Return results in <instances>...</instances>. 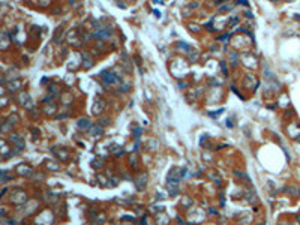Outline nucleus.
<instances>
[{
	"label": "nucleus",
	"mask_w": 300,
	"mask_h": 225,
	"mask_svg": "<svg viewBox=\"0 0 300 225\" xmlns=\"http://www.w3.org/2000/svg\"><path fill=\"white\" fill-rule=\"evenodd\" d=\"M11 201L14 204H24L26 201H27V195H26V192L21 191V189H15L14 192H12Z\"/></svg>",
	"instance_id": "f257e3e1"
},
{
	"label": "nucleus",
	"mask_w": 300,
	"mask_h": 225,
	"mask_svg": "<svg viewBox=\"0 0 300 225\" xmlns=\"http://www.w3.org/2000/svg\"><path fill=\"white\" fill-rule=\"evenodd\" d=\"M101 77H102V80L105 81L107 84H114L116 81H119V80H120V77H119V75H116L113 71H104V72L101 74Z\"/></svg>",
	"instance_id": "f03ea898"
},
{
	"label": "nucleus",
	"mask_w": 300,
	"mask_h": 225,
	"mask_svg": "<svg viewBox=\"0 0 300 225\" xmlns=\"http://www.w3.org/2000/svg\"><path fill=\"white\" fill-rule=\"evenodd\" d=\"M17 173L20 174V176H32V173H33V168L32 167H29V165H24V164H21V165H18L17 167Z\"/></svg>",
	"instance_id": "7ed1b4c3"
},
{
	"label": "nucleus",
	"mask_w": 300,
	"mask_h": 225,
	"mask_svg": "<svg viewBox=\"0 0 300 225\" xmlns=\"http://www.w3.org/2000/svg\"><path fill=\"white\" fill-rule=\"evenodd\" d=\"M77 126H78V129H80V131H84V132H87V131L92 129V123H90L89 119H80V120L77 122Z\"/></svg>",
	"instance_id": "20e7f679"
},
{
	"label": "nucleus",
	"mask_w": 300,
	"mask_h": 225,
	"mask_svg": "<svg viewBox=\"0 0 300 225\" xmlns=\"http://www.w3.org/2000/svg\"><path fill=\"white\" fill-rule=\"evenodd\" d=\"M9 140H11L12 144H15V146H17V150H18V152L24 149V140H23L20 135H15V134H14V135H11V137H9Z\"/></svg>",
	"instance_id": "39448f33"
},
{
	"label": "nucleus",
	"mask_w": 300,
	"mask_h": 225,
	"mask_svg": "<svg viewBox=\"0 0 300 225\" xmlns=\"http://www.w3.org/2000/svg\"><path fill=\"white\" fill-rule=\"evenodd\" d=\"M146 182H147V176L146 174H140L137 179H135V185H137V189H144L146 188Z\"/></svg>",
	"instance_id": "423d86ee"
},
{
	"label": "nucleus",
	"mask_w": 300,
	"mask_h": 225,
	"mask_svg": "<svg viewBox=\"0 0 300 225\" xmlns=\"http://www.w3.org/2000/svg\"><path fill=\"white\" fill-rule=\"evenodd\" d=\"M104 107H105L104 101H102V99H98V101L95 102V105H93V114H101L102 110H104Z\"/></svg>",
	"instance_id": "0eeeda50"
},
{
	"label": "nucleus",
	"mask_w": 300,
	"mask_h": 225,
	"mask_svg": "<svg viewBox=\"0 0 300 225\" xmlns=\"http://www.w3.org/2000/svg\"><path fill=\"white\" fill-rule=\"evenodd\" d=\"M90 132H92L93 137H101V135L104 134V128H102L101 125H95V126H92Z\"/></svg>",
	"instance_id": "6e6552de"
},
{
	"label": "nucleus",
	"mask_w": 300,
	"mask_h": 225,
	"mask_svg": "<svg viewBox=\"0 0 300 225\" xmlns=\"http://www.w3.org/2000/svg\"><path fill=\"white\" fill-rule=\"evenodd\" d=\"M284 191L287 194H290L291 197H300V189H297L296 186H287Z\"/></svg>",
	"instance_id": "1a4fd4ad"
},
{
	"label": "nucleus",
	"mask_w": 300,
	"mask_h": 225,
	"mask_svg": "<svg viewBox=\"0 0 300 225\" xmlns=\"http://www.w3.org/2000/svg\"><path fill=\"white\" fill-rule=\"evenodd\" d=\"M110 36V30L108 29H101L99 32L95 33V38H108Z\"/></svg>",
	"instance_id": "9d476101"
},
{
	"label": "nucleus",
	"mask_w": 300,
	"mask_h": 225,
	"mask_svg": "<svg viewBox=\"0 0 300 225\" xmlns=\"http://www.w3.org/2000/svg\"><path fill=\"white\" fill-rule=\"evenodd\" d=\"M53 153H54V155H57V156L60 158V159H68V158H69V153H68V152H65V150H62V152L53 150Z\"/></svg>",
	"instance_id": "9b49d317"
},
{
	"label": "nucleus",
	"mask_w": 300,
	"mask_h": 225,
	"mask_svg": "<svg viewBox=\"0 0 300 225\" xmlns=\"http://www.w3.org/2000/svg\"><path fill=\"white\" fill-rule=\"evenodd\" d=\"M83 62L86 63V68H92V65H93V60L90 59L87 54H83Z\"/></svg>",
	"instance_id": "f8f14e48"
},
{
	"label": "nucleus",
	"mask_w": 300,
	"mask_h": 225,
	"mask_svg": "<svg viewBox=\"0 0 300 225\" xmlns=\"http://www.w3.org/2000/svg\"><path fill=\"white\" fill-rule=\"evenodd\" d=\"M18 99H20V104L24 105V104H27V101H29V95L27 93H20Z\"/></svg>",
	"instance_id": "ddd939ff"
},
{
	"label": "nucleus",
	"mask_w": 300,
	"mask_h": 225,
	"mask_svg": "<svg viewBox=\"0 0 300 225\" xmlns=\"http://www.w3.org/2000/svg\"><path fill=\"white\" fill-rule=\"evenodd\" d=\"M107 123H110V119H107V117L99 119V122H98V125H101L102 128H104V126H107Z\"/></svg>",
	"instance_id": "4468645a"
},
{
	"label": "nucleus",
	"mask_w": 300,
	"mask_h": 225,
	"mask_svg": "<svg viewBox=\"0 0 300 225\" xmlns=\"http://www.w3.org/2000/svg\"><path fill=\"white\" fill-rule=\"evenodd\" d=\"M179 48L185 50V51H191V47H189V45H186V44H183V42H179Z\"/></svg>",
	"instance_id": "2eb2a0df"
},
{
	"label": "nucleus",
	"mask_w": 300,
	"mask_h": 225,
	"mask_svg": "<svg viewBox=\"0 0 300 225\" xmlns=\"http://www.w3.org/2000/svg\"><path fill=\"white\" fill-rule=\"evenodd\" d=\"M182 204H183L185 207H188V206H191V204H192V200H189V198H186V197H185V198H183V201H182Z\"/></svg>",
	"instance_id": "dca6fc26"
},
{
	"label": "nucleus",
	"mask_w": 300,
	"mask_h": 225,
	"mask_svg": "<svg viewBox=\"0 0 300 225\" xmlns=\"http://www.w3.org/2000/svg\"><path fill=\"white\" fill-rule=\"evenodd\" d=\"M237 21H239V18H237V17H233V18L230 20V23H228V27H231V26H234V24H236Z\"/></svg>",
	"instance_id": "f3484780"
},
{
	"label": "nucleus",
	"mask_w": 300,
	"mask_h": 225,
	"mask_svg": "<svg viewBox=\"0 0 300 225\" xmlns=\"http://www.w3.org/2000/svg\"><path fill=\"white\" fill-rule=\"evenodd\" d=\"M47 167H48L50 170H59V165H56V164H51V162H47Z\"/></svg>",
	"instance_id": "a211bd4d"
},
{
	"label": "nucleus",
	"mask_w": 300,
	"mask_h": 225,
	"mask_svg": "<svg viewBox=\"0 0 300 225\" xmlns=\"http://www.w3.org/2000/svg\"><path fill=\"white\" fill-rule=\"evenodd\" d=\"M8 179H9V177H8V174H6V171H3V173H2V183H5Z\"/></svg>",
	"instance_id": "6ab92c4d"
},
{
	"label": "nucleus",
	"mask_w": 300,
	"mask_h": 225,
	"mask_svg": "<svg viewBox=\"0 0 300 225\" xmlns=\"http://www.w3.org/2000/svg\"><path fill=\"white\" fill-rule=\"evenodd\" d=\"M92 165L95 168H101V167H104V162H92Z\"/></svg>",
	"instance_id": "aec40b11"
},
{
	"label": "nucleus",
	"mask_w": 300,
	"mask_h": 225,
	"mask_svg": "<svg viewBox=\"0 0 300 225\" xmlns=\"http://www.w3.org/2000/svg\"><path fill=\"white\" fill-rule=\"evenodd\" d=\"M227 39H230V35H224V36H221V38H219V41L227 42Z\"/></svg>",
	"instance_id": "412c9836"
},
{
	"label": "nucleus",
	"mask_w": 300,
	"mask_h": 225,
	"mask_svg": "<svg viewBox=\"0 0 300 225\" xmlns=\"http://www.w3.org/2000/svg\"><path fill=\"white\" fill-rule=\"evenodd\" d=\"M122 221H125V222H128V221H134V216H123Z\"/></svg>",
	"instance_id": "4be33fe9"
},
{
	"label": "nucleus",
	"mask_w": 300,
	"mask_h": 225,
	"mask_svg": "<svg viewBox=\"0 0 300 225\" xmlns=\"http://www.w3.org/2000/svg\"><path fill=\"white\" fill-rule=\"evenodd\" d=\"M248 195H249V197H252V195H254V194H251V192H249V194H248ZM249 201H251V203H252V201H254V203H255V198H249Z\"/></svg>",
	"instance_id": "5701e85b"
},
{
	"label": "nucleus",
	"mask_w": 300,
	"mask_h": 225,
	"mask_svg": "<svg viewBox=\"0 0 300 225\" xmlns=\"http://www.w3.org/2000/svg\"><path fill=\"white\" fill-rule=\"evenodd\" d=\"M240 2H242L243 5H248V0H239V3H240Z\"/></svg>",
	"instance_id": "b1692460"
},
{
	"label": "nucleus",
	"mask_w": 300,
	"mask_h": 225,
	"mask_svg": "<svg viewBox=\"0 0 300 225\" xmlns=\"http://www.w3.org/2000/svg\"><path fill=\"white\" fill-rule=\"evenodd\" d=\"M179 225H185V222L182 221V219H179Z\"/></svg>",
	"instance_id": "393cba45"
},
{
	"label": "nucleus",
	"mask_w": 300,
	"mask_h": 225,
	"mask_svg": "<svg viewBox=\"0 0 300 225\" xmlns=\"http://www.w3.org/2000/svg\"><path fill=\"white\" fill-rule=\"evenodd\" d=\"M155 2H158L159 5H162V0H155Z\"/></svg>",
	"instance_id": "a878e982"
},
{
	"label": "nucleus",
	"mask_w": 300,
	"mask_h": 225,
	"mask_svg": "<svg viewBox=\"0 0 300 225\" xmlns=\"http://www.w3.org/2000/svg\"><path fill=\"white\" fill-rule=\"evenodd\" d=\"M297 221H299V224H300V216H299V218H297Z\"/></svg>",
	"instance_id": "bb28decb"
},
{
	"label": "nucleus",
	"mask_w": 300,
	"mask_h": 225,
	"mask_svg": "<svg viewBox=\"0 0 300 225\" xmlns=\"http://www.w3.org/2000/svg\"><path fill=\"white\" fill-rule=\"evenodd\" d=\"M297 141H300V135H299V138H297Z\"/></svg>",
	"instance_id": "cd10ccee"
},
{
	"label": "nucleus",
	"mask_w": 300,
	"mask_h": 225,
	"mask_svg": "<svg viewBox=\"0 0 300 225\" xmlns=\"http://www.w3.org/2000/svg\"><path fill=\"white\" fill-rule=\"evenodd\" d=\"M122 225H126V224H122ZM129 225H132V224H129Z\"/></svg>",
	"instance_id": "c85d7f7f"
}]
</instances>
